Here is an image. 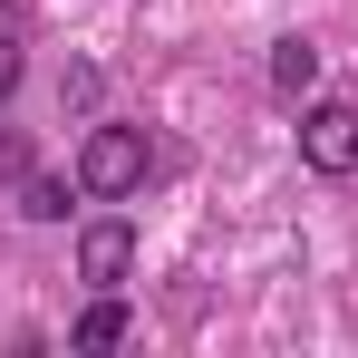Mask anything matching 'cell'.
Returning a JSON list of instances; mask_svg holds the SVG:
<instances>
[{
	"instance_id": "cell-1",
	"label": "cell",
	"mask_w": 358,
	"mask_h": 358,
	"mask_svg": "<svg viewBox=\"0 0 358 358\" xmlns=\"http://www.w3.org/2000/svg\"><path fill=\"white\" fill-rule=\"evenodd\" d=\"M145 175H155L145 126H87V145H78V194L87 203H126Z\"/></svg>"
},
{
	"instance_id": "cell-2",
	"label": "cell",
	"mask_w": 358,
	"mask_h": 358,
	"mask_svg": "<svg viewBox=\"0 0 358 358\" xmlns=\"http://www.w3.org/2000/svg\"><path fill=\"white\" fill-rule=\"evenodd\" d=\"M300 165L310 175H358V107L349 97H310L300 107Z\"/></svg>"
},
{
	"instance_id": "cell-3",
	"label": "cell",
	"mask_w": 358,
	"mask_h": 358,
	"mask_svg": "<svg viewBox=\"0 0 358 358\" xmlns=\"http://www.w3.org/2000/svg\"><path fill=\"white\" fill-rule=\"evenodd\" d=\"M126 271H136V223H126V213H97V223L78 233V281H87V291H117Z\"/></svg>"
},
{
	"instance_id": "cell-4",
	"label": "cell",
	"mask_w": 358,
	"mask_h": 358,
	"mask_svg": "<svg viewBox=\"0 0 358 358\" xmlns=\"http://www.w3.org/2000/svg\"><path fill=\"white\" fill-rule=\"evenodd\" d=\"M126 329H136V320H126V300L97 291L87 310H78V329H68V339H78V349H126Z\"/></svg>"
},
{
	"instance_id": "cell-5",
	"label": "cell",
	"mask_w": 358,
	"mask_h": 358,
	"mask_svg": "<svg viewBox=\"0 0 358 358\" xmlns=\"http://www.w3.org/2000/svg\"><path fill=\"white\" fill-rule=\"evenodd\" d=\"M271 87H281V97H310V87H320V49H310V39H281V49H271Z\"/></svg>"
},
{
	"instance_id": "cell-6",
	"label": "cell",
	"mask_w": 358,
	"mask_h": 358,
	"mask_svg": "<svg viewBox=\"0 0 358 358\" xmlns=\"http://www.w3.org/2000/svg\"><path fill=\"white\" fill-rule=\"evenodd\" d=\"M20 213H29V223H68V184L59 175H29L20 184Z\"/></svg>"
},
{
	"instance_id": "cell-7",
	"label": "cell",
	"mask_w": 358,
	"mask_h": 358,
	"mask_svg": "<svg viewBox=\"0 0 358 358\" xmlns=\"http://www.w3.org/2000/svg\"><path fill=\"white\" fill-rule=\"evenodd\" d=\"M97 97H107V78H97V68H68V78H59V107H78V117H87Z\"/></svg>"
},
{
	"instance_id": "cell-8",
	"label": "cell",
	"mask_w": 358,
	"mask_h": 358,
	"mask_svg": "<svg viewBox=\"0 0 358 358\" xmlns=\"http://www.w3.org/2000/svg\"><path fill=\"white\" fill-rule=\"evenodd\" d=\"M29 20H39V0H0V39H29Z\"/></svg>"
},
{
	"instance_id": "cell-9",
	"label": "cell",
	"mask_w": 358,
	"mask_h": 358,
	"mask_svg": "<svg viewBox=\"0 0 358 358\" xmlns=\"http://www.w3.org/2000/svg\"><path fill=\"white\" fill-rule=\"evenodd\" d=\"M20 87V39H0V97Z\"/></svg>"
}]
</instances>
